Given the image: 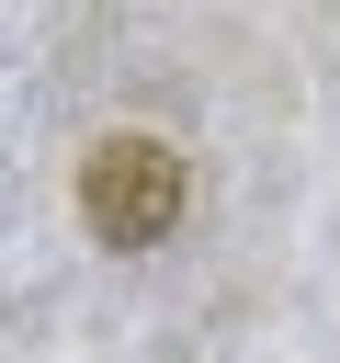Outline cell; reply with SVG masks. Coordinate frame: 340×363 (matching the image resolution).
I'll return each mask as SVG.
<instances>
[{
	"instance_id": "cell-1",
	"label": "cell",
	"mask_w": 340,
	"mask_h": 363,
	"mask_svg": "<svg viewBox=\"0 0 340 363\" xmlns=\"http://www.w3.org/2000/svg\"><path fill=\"white\" fill-rule=\"evenodd\" d=\"M181 204H193V170H181V147H159V136H102V147L79 159V216H91L102 250H159V238L181 227Z\"/></svg>"
}]
</instances>
